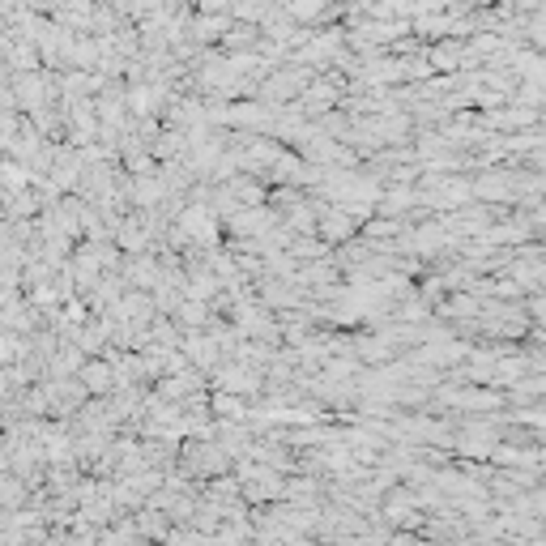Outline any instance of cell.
Wrapping results in <instances>:
<instances>
[{"instance_id":"1","label":"cell","mask_w":546,"mask_h":546,"mask_svg":"<svg viewBox=\"0 0 546 546\" xmlns=\"http://www.w3.org/2000/svg\"><path fill=\"white\" fill-rule=\"evenodd\" d=\"M231 465H235V461L222 453L214 440H205V436H184V440H180V457H175V470H180L184 478H192V483H205V478L231 474Z\"/></svg>"},{"instance_id":"2","label":"cell","mask_w":546,"mask_h":546,"mask_svg":"<svg viewBox=\"0 0 546 546\" xmlns=\"http://www.w3.org/2000/svg\"><path fill=\"white\" fill-rule=\"evenodd\" d=\"M180 355L197 367V372H214L222 363V350H218V337L210 329H188L180 337Z\"/></svg>"},{"instance_id":"3","label":"cell","mask_w":546,"mask_h":546,"mask_svg":"<svg viewBox=\"0 0 546 546\" xmlns=\"http://www.w3.org/2000/svg\"><path fill=\"white\" fill-rule=\"evenodd\" d=\"M205 372H197V367H188V372H175V376H158L154 380V397H163V401H188V397H197L205 393Z\"/></svg>"},{"instance_id":"4","label":"cell","mask_w":546,"mask_h":546,"mask_svg":"<svg viewBox=\"0 0 546 546\" xmlns=\"http://www.w3.org/2000/svg\"><path fill=\"white\" fill-rule=\"evenodd\" d=\"M77 380H82V389L90 397H107L111 389H116V372H111L107 359H86L82 367H77Z\"/></svg>"},{"instance_id":"5","label":"cell","mask_w":546,"mask_h":546,"mask_svg":"<svg viewBox=\"0 0 546 546\" xmlns=\"http://www.w3.org/2000/svg\"><path fill=\"white\" fill-rule=\"evenodd\" d=\"M133 521H137V538H146V542H163L167 529H171L167 512H158V508H150V504H141V508L133 512Z\"/></svg>"},{"instance_id":"6","label":"cell","mask_w":546,"mask_h":546,"mask_svg":"<svg viewBox=\"0 0 546 546\" xmlns=\"http://www.w3.org/2000/svg\"><path fill=\"white\" fill-rule=\"evenodd\" d=\"M210 410L218 414V419H235V423H248V401L244 397H235V393H218L210 389Z\"/></svg>"}]
</instances>
